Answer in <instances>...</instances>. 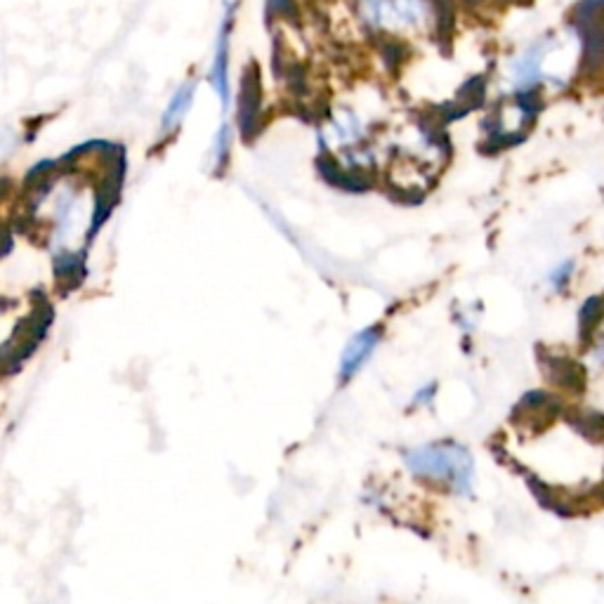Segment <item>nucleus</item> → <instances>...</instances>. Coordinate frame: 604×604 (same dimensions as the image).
Wrapping results in <instances>:
<instances>
[{
    "label": "nucleus",
    "instance_id": "obj_2",
    "mask_svg": "<svg viewBox=\"0 0 604 604\" xmlns=\"http://www.w3.org/2000/svg\"><path fill=\"white\" fill-rule=\"evenodd\" d=\"M409 468L420 477L439 479L449 484L453 491L463 494L470 489L472 479V458L470 453L456 444H432L423 449L411 451L406 456Z\"/></svg>",
    "mask_w": 604,
    "mask_h": 604
},
{
    "label": "nucleus",
    "instance_id": "obj_6",
    "mask_svg": "<svg viewBox=\"0 0 604 604\" xmlns=\"http://www.w3.org/2000/svg\"><path fill=\"white\" fill-rule=\"evenodd\" d=\"M458 3H465V5H489V3H496V5H524L529 3V0H456Z\"/></svg>",
    "mask_w": 604,
    "mask_h": 604
},
{
    "label": "nucleus",
    "instance_id": "obj_3",
    "mask_svg": "<svg viewBox=\"0 0 604 604\" xmlns=\"http://www.w3.org/2000/svg\"><path fill=\"white\" fill-rule=\"evenodd\" d=\"M239 17V12L234 10H222V22L218 31V41H215V52H213V64H210V85L218 93L222 107L229 104V43H232V31L234 22Z\"/></svg>",
    "mask_w": 604,
    "mask_h": 604
},
{
    "label": "nucleus",
    "instance_id": "obj_1",
    "mask_svg": "<svg viewBox=\"0 0 604 604\" xmlns=\"http://www.w3.org/2000/svg\"><path fill=\"white\" fill-rule=\"evenodd\" d=\"M352 17L369 36L390 43L444 38L456 17V0H352Z\"/></svg>",
    "mask_w": 604,
    "mask_h": 604
},
{
    "label": "nucleus",
    "instance_id": "obj_5",
    "mask_svg": "<svg viewBox=\"0 0 604 604\" xmlns=\"http://www.w3.org/2000/svg\"><path fill=\"white\" fill-rule=\"evenodd\" d=\"M194 90H196V83H185L182 85L180 90L173 95V100H170L166 114H163V130L168 128H175L177 123L182 121V116L187 114L189 107H192V100H194Z\"/></svg>",
    "mask_w": 604,
    "mask_h": 604
},
{
    "label": "nucleus",
    "instance_id": "obj_4",
    "mask_svg": "<svg viewBox=\"0 0 604 604\" xmlns=\"http://www.w3.org/2000/svg\"><path fill=\"white\" fill-rule=\"evenodd\" d=\"M378 343H380L378 328H366V331H361L359 336H354L350 340V345H347L343 352V359H340V376H343V380H350L354 373L369 361Z\"/></svg>",
    "mask_w": 604,
    "mask_h": 604
}]
</instances>
